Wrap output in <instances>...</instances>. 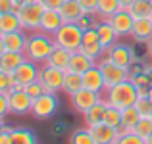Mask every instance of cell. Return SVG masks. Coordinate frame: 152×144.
Wrapping results in <instances>:
<instances>
[{"label":"cell","mask_w":152,"mask_h":144,"mask_svg":"<svg viewBox=\"0 0 152 144\" xmlns=\"http://www.w3.org/2000/svg\"><path fill=\"white\" fill-rule=\"evenodd\" d=\"M42 4H45V8L46 10H58L60 6H62L66 0H41Z\"/></svg>","instance_id":"43"},{"label":"cell","mask_w":152,"mask_h":144,"mask_svg":"<svg viewBox=\"0 0 152 144\" xmlns=\"http://www.w3.org/2000/svg\"><path fill=\"white\" fill-rule=\"evenodd\" d=\"M106 106L108 102L104 98H100L96 104H94L91 110H87L83 113V119H85V125L91 127V125H98V123H104V113H106Z\"/></svg>","instance_id":"20"},{"label":"cell","mask_w":152,"mask_h":144,"mask_svg":"<svg viewBox=\"0 0 152 144\" xmlns=\"http://www.w3.org/2000/svg\"><path fill=\"white\" fill-rule=\"evenodd\" d=\"M25 92H27V94L31 96V98L35 100V98H39V96H42V94H45V92H46V89H45V85H42V83L37 79V81L29 83V85L25 87Z\"/></svg>","instance_id":"38"},{"label":"cell","mask_w":152,"mask_h":144,"mask_svg":"<svg viewBox=\"0 0 152 144\" xmlns=\"http://www.w3.org/2000/svg\"><path fill=\"white\" fill-rule=\"evenodd\" d=\"M100 98H102V94L94 92V90L81 89L79 92H75L73 96H71V106H73L75 111H79V113L83 115L87 110H91V108H93Z\"/></svg>","instance_id":"13"},{"label":"cell","mask_w":152,"mask_h":144,"mask_svg":"<svg viewBox=\"0 0 152 144\" xmlns=\"http://www.w3.org/2000/svg\"><path fill=\"white\" fill-rule=\"evenodd\" d=\"M25 54L23 52H12V50H6L2 56H0V71L4 73H14L23 62H25Z\"/></svg>","instance_id":"19"},{"label":"cell","mask_w":152,"mask_h":144,"mask_svg":"<svg viewBox=\"0 0 152 144\" xmlns=\"http://www.w3.org/2000/svg\"><path fill=\"white\" fill-rule=\"evenodd\" d=\"M104 123L114 129H118L121 125V108H115V106H106V113H104Z\"/></svg>","instance_id":"33"},{"label":"cell","mask_w":152,"mask_h":144,"mask_svg":"<svg viewBox=\"0 0 152 144\" xmlns=\"http://www.w3.org/2000/svg\"><path fill=\"white\" fill-rule=\"evenodd\" d=\"M150 119H152V115H150Z\"/></svg>","instance_id":"54"},{"label":"cell","mask_w":152,"mask_h":144,"mask_svg":"<svg viewBox=\"0 0 152 144\" xmlns=\"http://www.w3.org/2000/svg\"><path fill=\"white\" fill-rule=\"evenodd\" d=\"M150 4H152V0H150Z\"/></svg>","instance_id":"53"},{"label":"cell","mask_w":152,"mask_h":144,"mask_svg":"<svg viewBox=\"0 0 152 144\" xmlns=\"http://www.w3.org/2000/svg\"><path fill=\"white\" fill-rule=\"evenodd\" d=\"M10 100V113L12 115H27L33 108V98L25 92V89H12L8 90Z\"/></svg>","instance_id":"10"},{"label":"cell","mask_w":152,"mask_h":144,"mask_svg":"<svg viewBox=\"0 0 152 144\" xmlns=\"http://www.w3.org/2000/svg\"><path fill=\"white\" fill-rule=\"evenodd\" d=\"M79 4L83 6V10H85V12H96L98 0H79Z\"/></svg>","instance_id":"42"},{"label":"cell","mask_w":152,"mask_h":144,"mask_svg":"<svg viewBox=\"0 0 152 144\" xmlns=\"http://www.w3.org/2000/svg\"><path fill=\"white\" fill-rule=\"evenodd\" d=\"M115 144H145V138H141L139 135H135L133 131H131V133L119 137L118 140H115Z\"/></svg>","instance_id":"39"},{"label":"cell","mask_w":152,"mask_h":144,"mask_svg":"<svg viewBox=\"0 0 152 144\" xmlns=\"http://www.w3.org/2000/svg\"><path fill=\"white\" fill-rule=\"evenodd\" d=\"M69 58H71V52H67V50H64V48L56 46L54 50L50 52L48 60H46L45 63H48V65H52V67H58V69L67 71V65H69Z\"/></svg>","instance_id":"24"},{"label":"cell","mask_w":152,"mask_h":144,"mask_svg":"<svg viewBox=\"0 0 152 144\" xmlns=\"http://www.w3.org/2000/svg\"><path fill=\"white\" fill-rule=\"evenodd\" d=\"M108 21L112 23V27L115 29L119 39L123 37H131V31H133V25H135V17L131 15V12L127 8H121L119 12H115Z\"/></svg>","instance_id":"11"},{"label":"cell","mask_w":152,"mask_h":144,"mask_svg":"<svg viewBox=\"0 0 152 144\" xmlns=\"http://www.w3.org/2000/svg\"><path fill=\"white\" fill-rule=\"evenodd\" d=\"M69 144H96V142H94L89 127H83V129H75L69 135Z\"/></svg>","instance_id":"31"},{"label":"cell","mask_w":152,"mask_h":144,"mask_svg":"<svg viewBox=\"0 0 152 144\" xmlns=\"http://www.w3.org/2000/svg\"><path fill=\"white\" fill-rule=\"evenodd\" d=\"M91 135H93L96 144H115V140L119 138L118 129L106 125V123H98V125H91Z\"/></svg>","instance_id":"15"},{"label":"cell","mask_w":152,"mask_h":144,"mask_svg":"<svg viewBox=\"0 0 152 144\" xmlns=\"http://www.w3.org/2000/svg\"><path fill=\"white\" fill-rule=\"evenodd\" d=\"M96 31H98V37H100V41H102V44L104 48H110V46H114L115 42H118V33H115V29L112 27V23L108 21V19H102L100 23H98V27H96Z\"/></svg>","instance_id":"23"},{"label":"cell","mask_w":152,"mask_h":144,"mask_svg":"<svg viewBox=\"0 0 152 144\" xmlns=\"http://www.w3.org/2000/svg\"><path fill=\"white\" fill-rule=\"evenodd\" d=\"M0 144H12V127H6L0 135Z\"/></svg>","instance_id":"45"},{"label":"cell","mask_w":152,"mask_h":144,"mask_svg":"<svg viewBox=\"0 0 152 144\" xmlns=\"http://www.w3.org/2000/svg\"><path fill=\"white\" fill-rule=\"evenodd\" d=\"M131 37L135 42H148L152 39V17H141L135 19L133 31H131Z\"/></svg>","instance_id":"18"},{"label":"cell","mask_w":152,"mask_h":144,"mask_svg":"<svg viewBox=\"0 0 152 144\" xmlns=\"http://www.w3.org/2000/svg\"><path fill=\"white\" fill-rule=\"evenodd\" d=\"M96 62H93V60L89 58V56H85L81 50L77 52H71V58H69V65H67V71H73V73H85L89 67H93Z\"/></svg>","instance_id":"21"},{"label":"cell","mask_w":152,"mask_h":144,"mask_svg":"<svg viewBox=\"0 0 152 144\" xmlns=\"http://www.w3.org/2000/svg\"><path fill=\"white\" fill-rule=\"evenodd\" d=\"M62 25H64V19H62L58 10H45L41 25H39V31H42L46 35H54Z\"/></svg>","instance_id":"17"},{"label":"cell","mask_w":152,"mask_h":144,"mask_svg":"<svg viewBox=\"0 0 152 144\" xmlns=\"http://www.w3.org/2000/svg\"><path fill=\"white\" fill-rule=\"evenodd\" d=\"M133 133L139 135L141 138H145V140H146V138L152 135V119L150 117H141V119H139V123L135 125Z\"/></svg>","instance_id":"35"},{"label":"cell","mask_w":152,"mask_h":144,"mask_svg":"<svg viewBox=\"0 0 152 144\" xmlns=\"http://www.w3.org/2000/svg\"><path fill=\"white\" fill-rule=\"evenodd\" d=\"M83 89H89V90H94V92L102 94L106 90V81H104V75L98 67V63H94L93 67L83 73Z\"/></svg>","instance_id":"14"},{"label":"cell","mask_w":152,"mask_h":144,"mask_svg":"<svg viewBox=\"0 0 152 144\" xmlns=\"http://www.w3.org/2000/svg\"><path fill=\"white\" fill-rule=\"evenodd\" d=\"M6 127H8V125H6V123H4V119H0V135L4 133V129H6Z\"/></svg>","instance_id":"49"},{"label":"cell","mask_w":152,"mask_h":144,"mask_svg":"<svg viewBox=\"0 0 152 144\" xmlns=\"http://www.w3.org/2000/svg\"><path fill=\"white\" fill-rule=\"evenodd\" d=\"M145 144H152V135H150V137H148V138L145 140Z\"/></svg>","instance_id":"51"},{"label":"cell","mask_w":152,"mask_h":144,"mask_svg":"<svg viewBox=\"0 0 152 144\" xmlns=\"http://www.w3.org/2000/svg\"><path fill=\"white\" fill-rule=\"evenodd\" d=\"M45 4L41 0H27L19 6L18 10V15H19V21H21V27L23 31H39V25H41V19H42V14H45Z\"/></svg>","instance_id":"4"},{"label":"cell","mask_w":152,"mask_h":144,"mask_svg":"<svg viewBox=\"0 0 152 144\" xmlns=\"http://www.w3.org/2000/svg\"><path fill=\"white\" fill-rule=\"evenodd\" d=\"M121 10V4L119 0H98V6H96V14L100 15L102 19H110L115 12Z\"/></svg>","instance_id":"29"},{"label":"cell","mask_w":152,"mask_h":144,"mask_svg":"<svg viewBox=\"0 0 152 144\" xmlns=\"http://www.w3.org/2000/svg\"><path fill=\"white\" fill-rule=\"evenodd\" d=\"M6 52V44H4V39H2V35H0V56Z\"/></svg>","instance_id":"47"},{"label":"cell","mask_w":152,"mask_h":144,"mask_svg":"<svg viewBox=\"0 0 152 144\" xmlns=\"http://www.w3.org/2000/svg\"><path fill=\"white\" fill-rule=\"evenodd\" d=\"M135 108H137V111L141 113V117H150L152 115V102L146 96H142V98H137V102H135Z\"/></svg>","instance_id":"37"},{"label":"cell","mask_w":152,"mask_h":144,"mask_svg":"<svg viewBox=\"0 0 152 144\" xmlns=\"http://www.w3.org/2000/svg\"><path fill=\"white\" fill-rule=\"evenodd\" d=\"M133 81V85H135V89H137V94H139V98H142V96H146L148 94V87L152 85V79L148 77V73H141V75H137L135 79H131Z\"/></svg>","instance_id":"34"},{"label":"cell","mask_w":152,"mask_h":144,"mask_svg":"<svg viewBox=\"0 0 152 144\" xmlns=\"http://www.w3.org/2000/svg\"><path fill=\"white\" fill-rule=\"evenodd\" d=\"M64 79H66V71L64 69L42 63L41 71H39V81L45 85L46 92H60L64 87Z\"/></svg>","instance_id":"7"},{"label":"cell","mask_w":152,"mask_h":144,"mask_svg":"<svg viewBox=\"0 0 152 144\" xmlns=\"http://www.w3.org/2000/svg\"><path fill=\"white\" fill-rule=\"evenodd\" d=\"M39 71H41L39 63L31 62V60H25V62L12 73V81H14V87H12V89H25L29 83H33V81L39 79Z\"/></svg>","instance_id":"8"},{"label":"cell","mask_w":152,"mask_h":144,"mask_svg":"<svg viewBox=\"0 0 152 144\" xmlns=\"http://www.w3.org/2000/svg\"><path fill=\"white\" fill-rule=\"evenodd\" d=\"M14 87V81H12V73H4L0 71V92H8Z\"/></svg>","instance_id":"40"},{"label":"cell","mask_w":152,"mask_h":144,"mask_svg":"<svg viewBox=\"0 0 152 144\" xmlns=\"http://www.w3.org/2000/svg\"><path fill=\"white\" fill-rule=\"evenodd\" d=\"M56 46L64 48L67 52H77L81 48V42H83V29L77 25V23H64L54 35Z\"/></svg>","instance_id":"3"},{"label":"cell","mask_w":152,"mask_h":144,"mask_svg":"<svg viewBox=\"0 0 152 144\" xmlns=\"http://www.w3.org/2000/svg\"><path fill=\"white\" fill-rule=\"evenodd\" d=\"M146 98H148V100H150V102H152V85L148 87V94H146Z\"/></svg>","instance_id":"50"},{"label":"cell","mask_w":152,"mask_h":144,"mask_svg":"<svg viewBox=\"0 0 152 144\" xmlns=\"http://www.w3.org/2000/svg\"><path fill=\"white\" fill-rule=\"evenodd\" d=\"M104 56H106L108 60H112L115 65L125 67V69H127V65H129V63L133 62V58H135L133 48H131L129 44H125V42H115L114 46L108 48Z\"/></svg>","instance_id":"12"},{"label":"cell","mask_w":152,"mask_h":144,"mask_svg":"<svg viewBox=\"0 0 152 144\" xmlns=\"http://www.w3.org/2000/svg\"><path fill=\"white\" fill-rule=\"evenodd\" d=\"M54 48L56 42L52 39V35H46L42 31H33V33L27 35V44L23 54H25L27 60H31L35 63H45Z\"/></svg>","instance_id":"1"},{"label":"cell","mask_w":152,"mask_h":144,"mask_svg":"<svg viewBox=\"0 0 152 144\" xmlns=\"http://www.w3.org/2000/svg\"><path fill=\"white\" fill-rule=\"evenodd\" d=\"M135 0H119V4H121V8H129L131 4H133Z\"/></svg>","instance_id":"46"},{"label":"cell","mask_w":152,"mask_h":144,"mask_svg":"<svg viewBox=\"0 0 152 144\" xmlns=\"http://www.w3.org/2000/svg\"><path fill=\"white\" fill-rule=\"evenodd\" d=\"M102 98L106 100L110 106H115V108H127V106H135L139 94H137V89H135L133 81L127 79V81H121L114 87H108L106 90L102 92Z\"/></svg>","instance_id":"2"},{"label":"cell","mask_w":152,"mask_h":144,"mask_svg":"<svg viewBox=\"0 0 152 144\" xmlns=\"http://www.w3.org/2000/svg\"><path fill=\"white\" fill-rule=\"evenodd\" d=\"M14 12V0H0V14Z\"/></svg>","instance_id":"44"},{"label":"cell","mask_w":152,"mask_h":144,"mask_svg":"<svg viewBox=\"0 0 152 144\" xmlns=\"http://www.w3.org/2000/svg\"><path fill=\"white\" fill-rule=\"evenodd\" d=\"M12 144H37V135L27 127L12 129Z\"/></svg>","instance_id":"27"},{"label":"cell","mask_w":152,"mask_h":144,"mask_svg":"<svg viewBox=\"0 0 152 144\" xmlns=\"http://www.w3.org/2000/svg\"><path fill=\"white\" fill-rule=\"evenodd\" d=\"M146 63L142 62L141 58H137V56H135L133 58V62L129 63V65H127V75H129V79H135L137 77V75H141V73H145L146 71Z\"/></svg>","instance_id":"36"},{"label":"cell","mask_w":152,"mask_h":144,"mask_svg":"<svg viewBox=\"0 0 152 144\" xmlns=\"http://www.w3.org/2000/svg\"><path fill=\"white\" fill-rule=\"evenodd\" d=\"M79 50H81L85 56H89L93 62H98V60L106 54V48H104L96 29L83 31V42H81V48H79Z\"/></svg>","instance_id":"6"},{"label":"cell","mask_w":152,"mask_h":144,"mask_svg":"<svg viewBox=\"0 0 152 144\" xmlns=\"http://www.w3.org/2000/svg\"><path fill=\"white\" fill-rule=\"evenodd\" d=\"M100 21H102V17L96 14V12H85V14L79 17L77 25L81 27L83 31H87V29H96Z\"/></svg>","instance_id":"32"},{"label":"cell","mask_w":152,"mask_h":144,"mask_svg":"<svg viewBox=\"0 0 152 144\" xmlns=\"http://www.w3.org/2000/svg\"><path fill=\"white\" fill-rule=\"evenodd\" d=\"M146 52H148V56L152 58V39H150L148 42H146Z\"/></svg>","instance_id":"48"},{"label":"cell","mask_w":152,"mask_h":144,"mask_svg":"<svg viewBox=\"0 0 152 144\" xmlns=\"http://www.w3.org/2000/svg\"><path fill=\"white\" fill-rule=\"evenodd\" d=\"M81 89H83V75L81 73H73V71H66V79H64V87H62L64 92L73 96Z\"/></svg>","instance_id":"26"},{"label":"cell","mask_w":152,"mask_h":144,"mask_svg":"<svg viewBox=\"0 0 152 144\" xmlns=\"http://www.w3.org/2000/svg\"><path fill=\"white\" fill-rule=\"evenodd\" d=\"M139 119H141V113L137 111L135 106H127V108L121 110V125H125L129 131L135 129V125L139 123Z\"/></svg>","instance_id":"30"},{"label":"cell","mask_w":152,"mask_h":144,"mask_svg":"<svg viewBox=\"0 0 152 144\" xmlns=\"http://www.w3.org/2000/svg\"><path fill=\"white\" fill-rule=\"evenodd\" d=\"M127 10L131 12L135 19H141V17H152V4L150 0H135Z\"/></svg>","instance_id":"28"},{"label":"cell","mask_w":152,"mask_h":144,"mask_svg":"<svg viewBox=\"0 0 152 144\" xmlns=\"http://www.w3.org/2000/svg\"><path fill=\"white\" fill-rule=\"evenodd\" d=\"M58 96L56 92H45L42 96L33 100V108H31V115L35 119H50L52 115L58 111Z\"/></svg>","instance_id":"5"},{"label":"cell","mask_w":152,"mask_h":144,"mask_svg":"<svg viewBox=\"0 0 152 144\" xmlns=\"http://www.w3.org/2000/svg\"><path fill=\"white\" fill-rule=\"evenodd\" d=\"M98 67H100V71H102V75H104V81H106V89L108 87H114V85H118V83H121V81H127L129 79V75H127V69L125 67H119V65H115L112 60H108L106 56H102L100 60H98Z\"/></svg>","instance_id":"9"},{"label":"cell","mask_w":152,"mask_h":144,"mask_svg":"<svg viewBox=\"0 0 152 144\" xmlns=\"http://www.w3.org/2000/svg\"><path fill=\"white\" fill-rule=\"evenodd\" d=\"M19 29H23V27H21V21H19V15L15 12L0 14V35H8Z\"/></svg>","instance_id":"25"},{"label":"cell","mask_w":152,"mask_h":144,"mask_svg":"<svg viewBox=\"0 0 152 144\" xmlns=\"http://www.w3.org/2000/svg\"><path fill=\"white\" fill-rule=\"evenodd\" d=\"M2 39H4V44H6V50H12V52H23L25 50L27 35H25L23 29L8 33V35H2Z\"/></svg>","instance_id":"22"},{"label":"cell","mask_w":152,"mask_h":144,"mask_svg":"<svg viewBox=\"0 0 152 144\" xmlns=\"http://www.w3.org/2000/svg\"><path fill=\"white\" fill-rule=\"evenodd\" d=\"M58 12H60V15H62L64 23H77L79 17L85 14V10H83V6L79 4V0H66V2L58 8Z\"/></svg>","instance_id":"16"},{"label":"cell","mask_w":152,"mask_h":144,"mask_svg":"<svg viewBox=\"0 0 152 144\" xmlns=\"http://www.w3.org/2000/svg\"><path fill=\"white\" fill-rule=\"evenodd\" d=\"M10 113V100H8V92H0V119H4Z\"/></svg>","instance_id":"41"},{"label":"cell","mask_w":152,"mask_h":144,"mask_svg":"<svg viewBox=\"0 0 152 144\" xmlns=\"http://www.w3.org/2000/svg\"><path fill=\"white\" fill-rule=\"evenodd\" d=\"M23 2H27V0H14V4H23Z\"/></svg>","instance_id":"52"}]
</instances>
